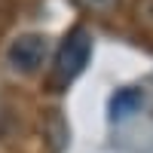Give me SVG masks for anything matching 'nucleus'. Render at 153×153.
Here are the masks:
<instances>
[{"instance_id": "1", "label": "nucleus", "mask_w": 153, "mask_h": 153, "mask_svg": "<svg viewBox=\"0 0 153 153\" xmlns=\"http://www.w3.org/2000/svg\"><path fill=\"white\" fill-rule=\"evenodd\" d=\"M92 55V34L83 25H76L74 31H68V37L61 40L58 52H55V65H52V86L65 89L68 83H74L89 65Z\"/></svg>"}, {"instance_id": "2", "label": "nucleus", "mask_w": 153, "mask_h": 153, "mask_svg": "<svg viewBox=\"0 0 153 153\" xmlns=\"http://www.w3.org/2000/svg\"><path fill=\"white\" fill-rule=\"evenodd\" d=\"M49 58V37L46 34H19L6 46V65L22 76L37 74Z\"/></svg>"}, {"instance_id": "3", "label": "nucleus", "mask_w": 153, "mask_h": 153, "mask_svg": "<svg viewBox=\"0 0 153 153\" xmlns=\"http://www.w3.org/2000/svg\"><path fill=\"white\" fill-rule=\"evenodd\" d=\"M144 101H147L144 89H135V86L117 89V92L110 95V104H107L110 120H126V117H132V113H138V110L144 107Z\"/></svg>"}, {"instance_id": "4", "label": "nucleus", "mask_w": 153, "mask_h": 153, "mask_svg": "<svg viewBox=\"0 0 153 153\" xmlns=\"http://www.w3.org/2000/svg\"><path fill=\"white\" fill-rule=\"evenodd\" d=\"M43 135H46L49 150H52V153H61V150L68 147V138H71V132H68V123H65V117H61V110H49V113H46Z\"/></svg>"}, {"instance_id": "5", "label": "nucleus", "mask_w": 153, "mask_h": 153, "mask_svg": "<svg viewBox=\"0 0 153 153\" xmlns=\"http://www.w3.org/2000/svg\"><path fill=\"white\" fill-rule=\"evenodd\" d=\"M83 9H92V12H104V9H110L117 0H76Z\"/></svg>"}]
</instances>
